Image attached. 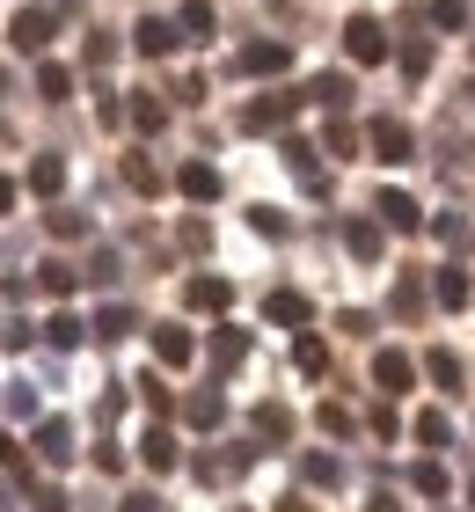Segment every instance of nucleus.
<instances>
[{"label":"nucleus","instance_id":"f257e3e1","mask_svg":"<svg viewBox=\"0 0 475 512\" xmlns=\"http://www.w3.org/2000/svg\"><path fill=\"white\" fill-rule=\"evenodd\" d=\"M344 52L359 59V66H380V59H388V30H380L373 15H351L344 22Z\"/></svg>","mask_w":475,"mask_h":512},{"label":"nucleus","instance_id":"f03ea898","mask_svg":"<svg viewBox=\"0 0 475 512\" xmlns=\"http://www.w3.org/2000/svg\"><path fill=\"white\" fill-rule=\"evenodd\" d=\"M373 161H410V125L402 118H373Z\"/></svg>","mask_w":475,"mask_h":512},{"label":"nucleus","instance_id":"7ed1b4c3","mask_svg":"<svg viewBox=\"0 0 475 512\" xmlns=\"http://www.w3.org/2000/svg\"><path fill=\"white\" fill-rule=\"evenodd\" d=\"M264 315H271V322H285V330H307V322H315V308H307V293H285V286H278V293L264 300Z\"/></svg>","mask_w":475,"mask_h":512},{"label":"nucleus","instance_id":"20e7f679","mask_svg":"<svg viewBox=\"0 0 475 512\" xmlns=\"http://www.w3.org/2000/svg\"><path fill=\"white\" fill-rule=\"evenodd\" d=\"M139 461H147V469H154V476H169V469H176V461H183V454H176V439H169V432H161V425H147V439H139Z\"/></svg>","mask_w":475,"mask_h":512},{"label":"nucleus","instance_id":"39448f33","mask_svg":"<svg viewBox=\"0 0 475 512\" xmlns=\"http://www.w3.org/2000/svg\"><path fill=\"white\" fill-rule=\"evenodd\" d=\"M190 352H198L190 330H176V322H161V330H154V359H161V366H190Z\"/></svg>","mask_w":475,"mask_h":512},{"label":"nucleus","instance_id":"423d86ee","mask_svg":"<svg viewBox=\"0 0 475 512\" xmlns=\"http://www.w3.org/2000/svg\"><path fill=\"white\" fill-rule=\"evenodd\" d=\"M380 220H388L395 235H417V227H424L417 220V198H402V191H380Z\"/></svg>","mask_w":475,"mask_h":512},{"label":"nucleus","instance_id":"0eeeda50","mask_svg":"<svg viewBox=\"0 0 475 512\" xmlns=\"http://www.w3.org/2000/svg\"><path fill=\"white\" fill-rule=\"evenodd\" d=\"M410 374H417V366H410V352H380V359H373V381L388 388V395H402V388H410Z\"/></svg>","mask_w":475,"mask_h":512},{"label":"nucleus","instance_id":"6e6552de","mask_svg":"<svg viewBox=\"0 0 475 512\" xmlns=\"http://www.w3.org/2000/svg\"><path fill=\"white\" fill-rule=\"evenodd\" d=\"M285 118H293V96H264V103H249L242 125H249V132H278Z\"/></svg>","mask_w":475,"mask_h":512},{"label":"nucleus","instance_id":"1a4fd4ad","mask_svg":"<svg viewBox=\"0 0 475 512\" xmlns=\"http://www.w3.org/2000/svg\"><path fill=\"white\" fill-rule=\"evenodd\" d=\"M132 44H139V52H147V59H161V52H176V30H169V22H161V15H147V22H139V30H132Z\"/></svg>","mask_w":475,"mask_h":512},{"label":"nucleus","instance_id":"9d476101","mask_svg":"<svg viewBox=\"0 0 475 512\" xmlns=\"http://www.w3.org/2000/svg\"><path fill=\"white\" fill-rule=\"evenodd\" d=\"M44 37H52V15H15V30H8L15 52H44Z\"/></svg>","mask_w":475,"mask_h":512},{"label":"nucleus","instance_id":"9b49d317","mask_svg":"<svg viewBox=\"0 0 475 512\" xmlns=\"http://www.w3.org/2000/svg\"><path fill=\"white\" fill-rule=\"evenodd\" d=\"M176 183H183V198H190V205H205V198H220V169H205V161H190V169H183Z\"/></svg>","mask_w":475,"mask_h":512},{"label":"nucleus","instance_id":"f8f14e48","mask_svg":"<svg viewBox=\"0 0 475 512\" xmlns=\"http://www.w3.org/2000/svg\"><path fill=\"white\" fill-rule=\"evenodd\" d=\"M37 454L44 461H74V432H66L59 417H44V425H37Z\"/></svg>","mask_w":475,"mask_h":512},{"label":"nucleus","instance_id":"ddd939ff","mask_svg":"<svg viewBox=\"0 0 475 512\" xmlns=\"http://www.w3.org/2000/svg\"><path fill=\"white\" fill-rule=\"evenodd\" d=\"M285 66H293L285 44H249V52H242V74H285Z\"/></svg>","mask_w":475,"mask_h":512},{"label":"nucleus","instance_id":"4468645a","mask_svg":"<svg viewBox=\"0 0 475 512\" xmlns=\"http://www.w3.org/2000/svg\"><path fill=\"white\" fill-rule=\"evenodd\" d=\"M227 300H234V286H227V278H190V308H212V315H220Z\"/></svg>","mask_w":475,"mask_h":512},{"label":"nucleus","instance_id":"2eb2a0df","mask_svg":"<svg viewBox=\"0 0 475 512\" xmlns=\"http://www.w3.org/2000/svg\"><path fill=\"white\" fill-rule=\"evenodd\" d=\"M37 271H44V293H52V300H66V293L81 286V271L66 264V256H52V264H37Z\"/></svg>","mask_w":475,"mask_h":512},{"label":"nucleus","instance_id":"dca6fc26","mask_svg":"<svg viewBox=\"0 0 475 512\" xmlns=\"http://www.w3.org/2000/svg\"><path fill=\"white\" fill-rule=\"evenodd\" d=\"M256 432L264 439H293V410L285 403H256Z\"/></svg>","mask_w":475,"mask_h":512},{"label":"nucleus","instance_id":"f3484780","mask_svg":"<svg viewBox=\"0 0 475 512\" xmlns=\"http://www.w3.org/2000/svg\"><path fill=\"white\" fill-rule=\"evenodd\" d=\"M344 242H351V256H359V264H373V256H380V227H373V220H351Z\"/></svg>","mask_w":475,"mask_h":512},{"label":"nucleus","instance_id":"a211bd4d","mask_svg":"<svg viewBox=\"0 0 475 512\" xmlns=\"http://www.w3.org/2000/svg\"><path fill=\"white\" fill-rule=\"evenodd\" d=\"M183 417H190V425H220V417H227V403H220V388H198V395H190V403H183Z\"/></svg>","mask_w":475,"mask_h":512},{"label":"nucleus","instance_id":"6ab92c4d","mask_svg":"<svg viewBox=\"0 0 475 512\" xmlns=\"http://www.w3.org/2000/svg\"><path fill=\"white\" fill-rule=\"evenodd\" d=\"M432 293H439V308H468V278H461V271H439Z\"/></svg>","mask_w":475,"mask_h":512},{"label":"nucleus","instance_id":"aec40b11","mask_svg":"<svg viewBox=\"0 0 475 512\" xmlns=\"http://www.w3.org/2000/svg\"><path fill=\"white\" fill-rule=\"evenodd\" d=\"M125 183H132V191H147V198L161 191V176H154V161H147V154H125Z\"/></svg>","mask_w":475,"mask_h":512},{"label":"nucleus","instance_id":"412c9836","mask_svg":"<svg viewBox=\"0 0 475 512\" xmlns=\"http://www.w3.org/2000/svg\"><path fill=\"white\" fill-rule=\"evenodd\" d=\"M212 359H220V366H242V359H249V337H242V330H220V337H212Z\"/></svg>","mask_w":475,"mask_h":512},{"label":"nucleus","instance_id":"4be33fe9","mask_svg":"<svg viewBox=\"0 0 475 512\" xmlns=\"http://www.w3.org/2000/svg\"><path fill=\"white\" fill-rule=\"evenodd\" d=\"M95 337H103V344L132 337V308H103V315H95Z\"/></svg>","mask_w":475,"mask_h":512},{"label":"nucleus","instance_id":"5701e85b","mask_svg":"<svg viewBox=\"0 0 475 512\" xmlns=\"http://www.w3.org/2000/svg\"><path fill=\"white\" fill-rule=\"evenodd\" d=\"M315 103H322V110H344V103H351V81H344V74H322V81H315Z\"/></svg>","mask_w":475,"mask_h":512},{"label":"nucleus","instance_id":"b1692460","mask_svg":"<svg viewBox=\"0 0 475 512\" xmlns=\"http://www.w3.org/2000/svg\"><path fill=\"white\" fill-rule=\"evenodd\" d=\"M44 337H52V344H59V352H74V344H81V322H74V315H66V308H59L52 322H44Z\"/></svg>","mask_w":475,"mask_h":512},{"label":"nucleus","instance_id":"393cba45","mask_svg":"<svg viewBox=\"0 0 475 512\" xmlns=\"http://www.w3.org/2000/svg\"><path fill=\"white\" fill-rule=\"evenodd\" d=\"M59 183H66L59 161H37V169H30V191H37V198H59Z\"/></svg>","mask_w":475,"mask_h":512},{"label":"nucleus","instance_id":"a878e982","mask_svg":"<svg viewBox=\"0 0 475 512\" xmlns=\"http://www.w3.org/2000/svg\"><path fill=\"white\" fill-rule=\"evenodd\" d=\"M37 88H44V103H66L74 81H66V66H37Z\"/></svg>","mask_w":475,"mask_h":512},{"label":"nucleus","instance_id":"bb28decb","mask_svg":"<svg viewBox=\"0 0 475 512\" xmlns=\"http://www.w3.org/2000/svg\"><path fill=\"white\" fill-rule=\"evenodd\" d=\"M446 432H454V425H446V410H424V417H417V439H424V447H446Z\"/></svg>","mask_w":475,"mask_h":512},{"label":"nucleus","instance_id":"cd10ccee","mask_svg":"<svg viewBox=\"0 0 475 512\" xmlns=\"http://www.w3.org/2000/svg\"><path fill=\"white\" fill-rule=\"evenodd\" d=\"M212 22H220V15H212V0H190V8H183V30L190 37H212Z\"/></svg>","mask_w":475,"mask_h":512},{"label":"nucleus","instance_id":"c85d7f7f","mask_svg":"<svg viewBox=\"0 0 475 512\" xmlns=\"http://www.w3.org/2000/svg\"><path fill=\"white\" fill-rule=\"evenodd\" d=\"M293 359H300V374H322V366H329V344H322V337H300Z\"/></svg>","mask_w":475,"mask_h":512},{"label":"nucleus","instance_id":"c756f323","mask_svg":"<svg viewBox=\"0 0 475 512\" xmlns=\"http://www.w3.org/2000/svg\"><path fill=\"white\" fill-rule=\"evenodd\" d=\"M410 483H417L424 498H446V469H439V461H417V476H410Z\"/></svg>","mask_w":475,"mask_h":512},{"label":"nucleus","instance_id":"7c9ffc66","mask_svg":"<svg viewBox=\"0 0 475 512\" xmlns=\"http://www.w3.org/2000/svg\"><path fill=\"white\" fill-rule=\"evenodd\" d=\"M417 308H424V286H417V278H402V286H395V315H402V322H410Z\"/></svg>","mask_w":475,"mask_h":512},{"label":"nucleus","instance_id":"2f4dec72","mask_svg":"<svg viewBox=\"0 0 475 512\" xmlns=\"http://www.w3.org/2000/svg\"><path fill=\"white\" fill-rule=\"evenodd\" d=\"M424 366H432V381H439V388H454V381H461V359H454V352H432Z\"/></svg>","mask_w":475,"mask_h":512},{"label":"nucleus","instance_id":"473e14b6","mask_svg":"<svg viewBox=\"0 0 475 512\" xmlns=\"http://www.w3.org/2000/svg\"><path fill=\"white\" fill-rule=\"evenodd\" d=\"M52 235H59V242H74V235H88V220H81V213H66V205H59V213H52Z\"/></svg>","mask_w":475,"mask_h":512},{"label":"nucleus","instance_id":"72a5a7b5","mask_svg":"<svg viewBox=\"0 0 475 512\" xmlns=\"http://www.w3.org/2000/svg\"><path fill=\"white\" fill-rule=\"evenodd\" d=\"M139 395H147V410H154V417H161V410H176V395H169V388H161L154 374H147V381H139Z\"/></svg>","mask_w":475,"mask_h":512},{"label":"nucleus","instance_id":"f704fd0d","mask_svg":"<svg viewBox=\"0 0 475 512\" xmlns=\"http://www.w3.org/2000/svg\"><path fill=\"white\" fill-rule=\"evenodd\" d=\"M424 66H432V44H410V52H402V74L424 81Z\"/></svg>","mask_w":475,"mask_h":512},{"label":"nucleus","instance_id":"c9c22d12","mask_svg":"<svg viewBox=\"0 0 475 512\" xmlns=\"http://www.w3.org/2000/svg\"><path fill=\"white\" fill-rule=\"evenodd\" d=\"M132 118H139V125H147V132H161V118H169V110H161L154 96H139V103H132Z\"/></svg>","mask_w":475,"mask_h":512},{"label":"nucleus","instance_id":"e433bc0d","mask_svg":"<svg viewBox=\"0 0 475 512\" xmlns=\"http://www.w3.org/2000/svg\"><path fill=\"white\" fill-rule=\"evenodd\" d=\"M432 22L439 30H461V0H432Z\"/></svg>","mask_w":475,"mask_h":512},{"label":"nucleus","instance_id":"4c0bfd02","mask_svg":"<svg viewBox=\"0 0 475 512\" xmlns=\"http://www.w3.org/2000/svg\"><path fill=\"white\" fill-rule=\"evenodd\" d=\"M30 505H37V512H66V498H59V491H30Z\"/></svg>","mask_w":475,"mask_h":512},{"label":"nucleus","instance_id":"58836bf2","mask_svg":"<svg viewBox=\"0 0 475 512\" xmlns=\"http://www.w3.org/2000/svg\"><path fill=\"white\" fill-rule=\"evenodd\" d=\"M125 512H161V505L154 498H125Z\"/></svg>","mask_w":475,"mask_h":512},{"label":"nucleus","instance_id":"ea45409f","mask_svg":"<svg viewBox=\"0 0 475 512\" xmlns=\"http://www.w3.org/2000/svg\"><path fill=\"white\" fill-rule=\"evenodd\" d=\"M278 512H315V505H300V498H293V505H278Z\"/></svg>","mask_w":475,"mask_h":512},{"label":"nucleus","instance_id":"a19ab883","mask_svg":"<svg viewBox=\"0 0 475 512\" xmlns=\"http://www.w3.org/2000/svg\"><path fill=\"white\" fill-rule=\"evenodd\" d=\"M373 512H395V505H388V498H373Z\"/></svg>","mask_w":475,"mask_h":512},{"label":"nucleus","instance_id":"79ce46f5","mask_svg":"<svg viewBox=\"0 0 475 512\" xmlns=\"http://www.w3.org/2000/svg\"><path fill=\"white\" fill-rule=\"evenodd\" d=\"M468 498H475V483H468Z\"/></svg>","mask_w":475,"mask_h":512}]
</instances>
